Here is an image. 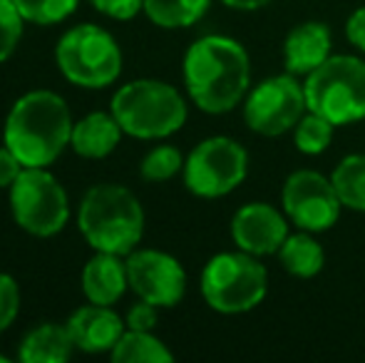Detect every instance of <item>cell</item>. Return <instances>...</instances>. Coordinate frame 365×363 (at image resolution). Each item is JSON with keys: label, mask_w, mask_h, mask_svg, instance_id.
<instances>
[{"label": "cell", "mask_w": 365, "mask_h": 363, "mask_svg": "<svg viewBox=\"0 0 365 363\" xmlns=\"http://www.w3.org/2000/svg\"><path fill=\"white\" fill-rule=\"evenodd\" d=\"M65 324L75 341V349L85 354H110L127 331V324L112 306L90 304V301L75 309Z\"/></svg>", "instance_id": "14"}, {"label": "cell", "mask_w": 365, "mask_h": 363, "mask_svg": "<svg viewBox=\"0 0 365 363\" xmlns=\"http://www.w3.org/2000/svg\"><path fill=\"white\" fill-rule=\"evenodd\" d=\"M13 3L25 18V23L58 25L75 13L80 0H13Z\"/></svg>", "instance_id": "25"}, {"label": "cell", "mask_w": 365, "mask_h": 363, "mask_svg": "<svg viewBox=\"0 0 365 363\" xmlns=\"http://www.w3.org/2000/svg\"><path fill=\"white\" fill-rule=\"evenodd\" d=\"M73 354L75 341L68 324H53V321L30 329L18 349V359L23 363H65L73 359Z\"/></svg>", "instance_id": "18"}, {"label": "cell", "mask_w": 365, "mask_h": 363, "mask_svg": "<svg viewBox=\"0 0 365 363\" xmlns=\"http://www.w3.org/2000/svg\"><path fill=\"white\" fill-rule=\"evenodd\" d=\"M306 105L333 125H351L365 117V63L353 55L328 58L306 75Z\"/></svg>", "instance_id": "6"}, {"label": "cell", "mask_w": 365, "mask_h": 363, "mask_svg": "<svg viewBox=\"0 0 365 363\" xmlns=\"http://www.w3.org/2000/svg\"><path fill=\"white\" fill-rule=\"evenodd\" d=\"M286 68L293 75H311L331 58V30L323 23H301L284 43Z\"/></svg>", "instance_id": "16"}, {"label": "cell", "mask_w": 365, "mask_h": 363, "mask_svg": "<svg viewBox=\"0 0 365 363\" xmlns=\"http://www.w3.org/2000/svg\"><path fill=\"white\" fill-rule=\"evenodd\" d=\"M20 314V286L15 276L0 272V334L15 324Z\"/></svg>", "instance_id": "27"}, {"label": "cell", "mask_w": 365, "mask_h": 363, "mask_svg": "<svg viewBox=\"0 0 365 363\" xmlns=\"http://www.w3.org/2000/svg\"><path fill=\"white\" fill-rule=\"evenodd\" d=\"M25 170V165L8 150V147H0V189H10V184L20 177V172Z\"/></svg>", "instance_id": "30"}, {"label": "cell", "mask_w": 365, "mask_h": 363, "mask_svg": "<svg viewBox=\"0 0 365 363\" xmlns=\"http://www.w3.org/2000/svg\"><path fill=\"white\" fill-rule=\"evenodd\" d=\"M130 289L127 262L120 254L95 252L82 269V294L90 304L115 306Z\"/></svg>", "instance_id": "15"}, {"label": "cell", "mask_w": 365, "mask_h": 363, "mask_svg": "<svg viewBox=\"0 0 365 363\" xmlns=\"http://www.w3.org/2000/svg\"><path fill=\"white\" fill-rule=\"evenodd\" d=\"M269 274L246 252H224L209 259L202 272V296L219 314H244L264 301Z\"/></svg>", "instance_id": "8"}, {"label": "cell", "mask_w": 365, "mask_h": 363, "mask_svg": "<svg viewBox=\"0 0 365 363\" xmlns=\"http://www.w3.org/2000/svg\"><path fill=\"white\" fill-rule=\"evenodd\" d=\"M346 35L358 50H363L365 53V8H358L356 13L348 18Z\"/></svg>", "instance_id": "31"}, {"label": "cell", "mask_w": 365, "mask_h": 363, "mask_svg": "<svg viewBox=\"0 0 365 363\" xmlns=\"http://www.w3.org/2000/svg\"><path fill=\"white\" fill-rule=\"evenodd\" d=\"M333 187L343 207L365 212V155H351L333 170Z\"/></svg>", "instance_id": "22"}, {"label": "cell", "mask_w": 365, "mask_h": 363, "mask_svg": "<svg viewBox=\"0 0 365 363\" xmlns=\"http://www.w3.org/2000/svg\"><path fill=\"white\" fill-rule=\"evenodd\" d=\"M231 237L236 247L254 257L279 254L289 239V224L276 207L264 202H254L241 207L231 219Z\"/></svg>", "instance_id": "13"}, {"label": "cell", "mask_w": 365, "mask_h": 363, "mask_svg": "<svg viewBox=\"0 0 365 363\" xmlns=\"http://www.w3.org/2000/svg\"><path fill=\"white\" fill-rule=\"evenodd\" d=\"M182 73L194 105L209 115H221L234 110L249 90V53L224 35H204L189 45Z\"/></svg>", "instance_id": "1"}, {"label": "cell", "mask_w": 365, "mask_h": 363, "mask_svg": "<svg viewBox=\"0 0 365 363\" xmlns=\"http://www.w3.org/2000/svg\"><path fill=\"white\" fill-rule=\"evenodd\" d=\"M110 112L122 132L137 140H164L187 122V102L177 88L162 80H132L112 95Z\"/></svg>", "instance_id": "4"}, {"label": "cell", "mask_w": 365, "mask_h": 363, "mask_svg": "<svg viewBox=\"0 0 365 363\" xmlns=\"http://www.w3.org/2000/svg\"><path fill=\"white\" fill-rule=\"evenodd\" d=\"M212 0H145V13L164 30L189 28L204 18Z\"/></svg>", "instance_id": "21"}, {"label": "cell", "mask_w": 365, "mask_h": 363, "mask_svg": "<svg viewBox=\"0 0 365 363\" xmlns=\"http://www.w3.org/2000/svg\"><path fill=\"white\" fill-rule=\"evenodd\" d=\"M25 18L15 8L13 0H0V65L13 58L23 38Z\"/></svg>", "instance_id": "26"}, {"label": "cell", "mask_w": 365, "mask_h": 363, "mask_svg": "<svg viewBox=\"0 0 365 363\" xmlns=\"http://www.w3.org/2000/svg\"><path fill=\"white\" fill-rule=\"evenodd\" d=\"M184 170V157L177 147L159 145L149 150L140 162V177L145 182H167Z\"/></svg>", "instance_id": "24"}, {"label": "cell", "mask_w": 365, "mask_h": 363, "mask_svg": "<svg viewBox=\"0 0 365 363\" xmlns=\"http://www.w3.org/2000/svg\"><path fill=\"white\" fill-rule=\"evenodd\" d=\"M221 3L234 10H259V8H264V5H269L271 0H221Z\"/></svg>", "instance_id": "32"}, {"label": "cell", "mask_w": 365, "mask_h": 363, "mask_svg": "<svg viewBox=\"0 0 365 363\" xmlns=\"http://www.w3.org/2000/svg\"><path fill=\"white\" fill-rule=\"evenodd\" d=\"M8 197L15 224L30 237L50 239L68 227L70 197L48 167H25Z\"/></svg>", "instance_id": "7"}, {"label": "cell", "mask_w": 365, "mask_h": 363, "mask_svg": "<svg viewBox=\"0 0 365 363\" xmlns=\"http://www.w3.org/2000/svg\"><path fill=\"white\" fill-rule=\"evenodd\" d=\"M77 227L95 252L127 257L145 237V209L135 192L102 182L85 192L77 207Z\"/></svg>", "instance_id": "3"}, {"label": "cell", "mask_w": 365, "mask_h": 363, "mask_svg": "<svg viewBox=\"0 0 365 363\" xmlns=\"http://www.w3.org/2000/svg\"><path fill=\"white\" fill-rule=\"evenodd\" d=\"M249 172V155L231 137H209L184 160V184L202 199H219L234 192Z\"/></svg>", "instance_id": "9"}, {"label": "cell", "mask_w": 365, "mask_h": 363, "mask_svg": "<svg viewBox=\"0 0 365 363\" xmlns=\"http://www.w3.org/2000/svg\"><path fill=\"white\" fill-rule=\"evenodd\" d=\"M125 262L130 289L137 299L149 301L157 309H172L187 294V272L172 254L159 249H135Z\"/></svg>", "instance_id": "12"}, {"label": "cell", "mask_w": 365, "mask_h": 363, "mask_svg": "<svg viewBox=\"0 0 365 363\" xmlns=\"http://www.w3.org/2000/svg\"><path fill=\"white\" fill-rule=\"evenodd\" d=\"M110 359L115 363H169L174 361V354L152 331L127 329L110 351Z\"/></svg>", "instance_id": "19"}, {"label": "cell", "mask_w": 365, "mask_h": 363, "mask_svg": "<svg viewBox=\"0 0 365 363\" xmlns=\"http://www.w3.org/2000/svg\"><path fill=\"white\" fill-rule=\"evenodd\" d=\"M55 63L68 83L82 90H105L122 73V50L110 30L82 23L60 35Z\"/></svg>", "instance_id": "5"}, {"label": "cell", "mask_w": 365, "mask_h": 363, "mask_svg": "<svg viewBox=\"0 0 365 363\" xmlns=\"http://www.w3.org/2000/svg\"><path fill=\"white\" fill-rule=\"evenodd\" d=\"M122 127L112 112H90V115L80 117L73 125V135H70V147L75 155L85 157V160H105L120 147L122 140Z\"/></svg>", "instance_id": "17"}, {"label": "cell", "mask_w": 365, "mask_h": 363, "mask_svg": "<svg viewBox=\"0 0 365 363\" xmlns=\"http://www.w3.org/2000/svg\"><path fill=\"white\" fill-rule=\"evenodd\" d=\"M279 259L284 269L298 279H311L323 269L326 254H323L321 244L308 234H293L279 249Z\"/></svg>", "instance_id": "20"}, {"label": "cell", "mask_w": 365, "mask_h": 363, "mask_svg": "<svg viewBox=\"0 0 365 363\" xmlns=\"http://www.w3.org/2000/svg\"><path fill=\"white\" fill-rule=\"evenodd\" d=\"M125 324L132 331H154V326H157V306L140 299L135 306H130Z\"/></svg>", "instance_id": "29"}, {"label": "cell", "mask_w": 365, "mask_h": 363, "mask_svg": "<svg viewBox=\"0 0 365 363\" xmlns=\"http://www.w3.org/2000/svg\"><path fill=\"white\" fill-rule=\"evenodd\" d=\"M306 105V90L293 75H276L251 90L244 105L246 125L264 137H279L298 125Z\"/></svg>", "instance_id": "10"}, {"label": "cell", "mask_w": 365, "mask_h": 363, "mask_svg": "<svg viewBox=\"0 0 365 363\" xmlns=\"http://www.w3.org/2000/svg\"><path fill=\"white\" fill-rule=\"evenodd\" d=\"M97 13L112 20H132L140 10H145V0H90Z\"/></svg>", "instance_id": "28"}, {"label": "cell", "mask_w": 365, "mask_h": 363, "mask_svg": "<svg viewBox=\"0 0 365 363\" xmlns=\"http://www.w3.org/2000/svg\"><path fill=\"white\" fill-rule=\"evenodd\" d=\"M333 127L336 125H333L331 120H326V117L318 115V112L308 110V115H303L301 120H298V125L293 127V130H296L298 152H303V155H321V152L331 145Z\"/></svg>", "instance_id": "23"}, {"label": "cell", "mask_w": 365, "mask_h": 363, "mask_svg": "<svg viewBox=\"0 0 365 363\" xmlns=\"http://www.w3.org/2000/svg\"><path fill=\"white\" fill-rule=\"evenodd\" d=\"M284 212L303 232H326L341 217V199L331 180L313 170H298L284 184Z\"/></svg>", "instance_id": "11"}, {"label": "cell", "mask_w": 365, "mask_h": 363, "mask_svg": "<svg viewBox=\"0 0 365 363\" xmlns=\"http://www.w3.org/2000/svg\"><path fill=\"white\" fill-rule=\"evenodd\" d=\"M73 112L53 90H30L8 110L3 145L25 167H50L70 147Z\"/></svg>", "instance_id": "2"}, {"label": "cell", "mask_w": 365, "mask_h": 363, "mask_svg": "<svg viewBox=\"0 0 365 363\" xmlns=\"http://www.w3.org/2000/svg\"><path fill=\"white\" fill-rule=\"evenodd\" d=\"M0 363H8V356H3V354H0Z\"/></svg>", "instance_id": "33"}]
</instances>
